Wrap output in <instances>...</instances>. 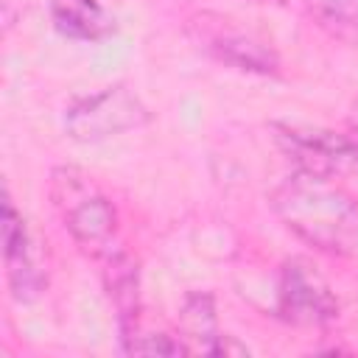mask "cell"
I'll use <instances>...</instances> for the list:
<instances>
[{"label":"cell","instance_id":"10","mask_svg":"<svg viewBox=\"0 0 358 358\" xmlns=\"http://www.w3.org/2000/svg\"><path fill=\"white\" fill-rule=\"evenodd\" d=\"M313 22L344 45H358V0H305Z\"/></svg>","mask_w":358,"mask_h":358},{"label":"cell","instance_id":"1","mask_svg":"<svg viewBox=\"0 0 358 358\" xmlns=\"http://www.w3.org/2000/svg\"><path fill=\"white\" fill-rule=\"evenodd\" d=\"M280 221L305 243L327 255L358 257V201L330 176L296 171L271 193Z\"/></svg>","mask_w":358,"mask_h":358},{"label":"cell","instance_id":"4","mask_svg":"<svg viewBox=\"0 0 358 358\" xmlns=\"http://www.w3.org/2000/svg\"><path fill=\"white\" fill-rule=\"evenodd\" d=\"M277 316L302 324V327H322L338 316V299L333 296L330 285L302 260H288L280 271L277 285Z\"/></svg>","mask_w":358,"mask_h":358},{"label":"cell","instance_id":"3","mask_svg":"<svg viewBox=\"0 0 358 358\" xmlns=\"http://www.w3.org/2000/svg\"><path fill=\"white\" fill-rule=\"evenodd\" d=\"M145 103L126 87H103L78 98L64 112V129L78 143H103L148 123Z\"/></svg>","mask_w":358,"mask_h":358},{"label":"cell","instance_id":"5","mask_svg":"<svg viewBox=\"0 0 358 358\" xmlns=\"http://www.w3.org/2000/svg\"><path fill=\"white\" fill-rule=\"evenodd\" d=\"M274 131L285 154L296 162V171L333 179L338 171L358 165V140L322 129H296V126H274Z\"/></svg>","mask_w":358,"mask_h":358},{"label":"cell","instance_id":"11","mask_svg":"<svg viewBox=\"0 0 358 358\" xmlns=\"http://www.w3.org/2000/svg\"><path fill=\"white\" fill-rule=\"evenodd\" d=\"M123 352H140V355H179V352H187V347L179 344V341H173L171 336H162V333H159V336H143V338L131 336V338H126Z\"/></svg>","mask_w":358,"mask_h":358},{"label":"cell","instance_id":"7","mask_svg":"<svg viewBox=\"0 0 358 358\" xmlns=\"http://www.w3.org/2000/svg\"><path fill=\"white\" fill-rule=\"evenodd\" d=\"M193 28H199V34H196L199 48L213 53L218 62H227L238 70H249V73H260V76L277 73L274 50L268 45H263L260 39H255L238 28H229L227 20H218V22L199 20V22H193Z\"/></svg>","mask_w":358,"mask_h":358},{"label":"cell","instance_id":"6","mask_svg":"<svg viewBox=\"0 0 358 358\" xmlns=\"http://www.w3.org/2000/svg\"><path fill=\"white\" fill-rule=\"evenodd\" d=\"M3 257H6L8 285H11L14 296L22 302L34 299L45 288V271L39 268L28 224L17 213L8 193L3 199Z\"/></svg>","mask_w":358,"mask_h":358},{"label":"cell","instance_id":"8","mask_svg":"<svg viewBox=\"0 0 358 358\" xmlns=\"http://www.w3.org/2000/svg\"><path fill=\"white\" fill-rule=\"evenodd\" d=\"M53 28L78 42H98L115 31V17L98 0H50L48 3Z\"/></svg>","mask_w":358,"mask_h":358},{"label":"cell","instance_id":"9","mask_svg":"<svg viewBox=\"0 0 358 358\" xmlns=\"http://www.w3.org/2000/svg\"><path fill=\"white\" fill-rule=\"evenodd\" d=\"M106 288L109 296L117 308V319H120V330L123 338L131 336V327L137 324V266L131 263V257L126 255H112L109 252V263H106Z\"/></svg>","mask_w":358,"mask_h":358},{"label":"cell","instance_id":"2","mask_svg":"<svg viewBox=\"0 0 358 358\" xmlns=\"http://www.w3.org/2000/svg\"><path fill=\"white\" fill-rule=\"evenodd\" d=\"M53 201L62 210L64 227L73 241L92 252H106L117 229V213L112 201L92 187L76 168H59L53 173Z\"/></svg>","mask_w":358,"mask_h":358}]
</instances>
